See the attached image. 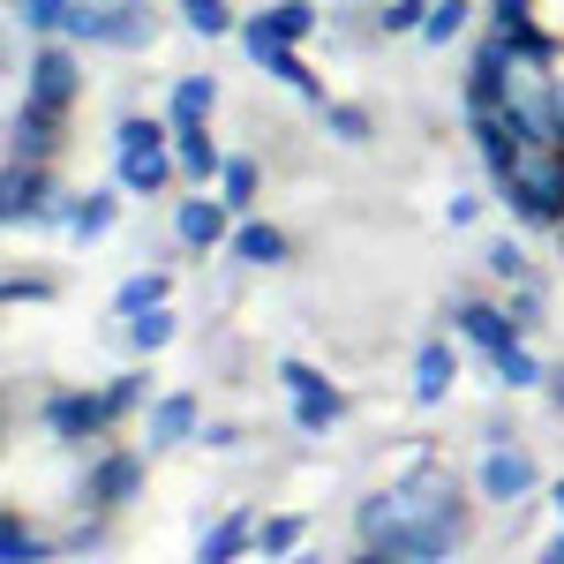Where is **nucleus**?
<instances>
[{"mask_svg":"<svg viewBox=\"0 0 564 564\" xmlns=\"http://www.w3.org/2000/svg\"><path fill=\"white\" fill-rule=\"evenodd\" d=\"M550 505H557V520H564V481H557V489H550Z\"/></svg>","mask_w":564,"mask_h":564,"instance_id":"obj_43","label":"nucleus"},{"mask_svg":"<svg viewBox=\"0 0 564 564\" xmlns=\"http://www.w3.org/2000/svg\"><path fill=\"white\" fill-rule=\"evenodd\" d=\"M550 564H564V534H557V542H550Z\"/></svg>","mask_w":564,"mask_h":564,"instance_id":"obj_44","label":"nucleus"},{"mask_svg":"<svg viewBox=\"0 0 564 564\" xmlns=\"http://www.w3.org/2000/svg\"><path fill=\"white\" fill-rule=\"evenodd\" d=\"M564 143H550V151H527L520 174H512V188H505V204L520 218H534V226H564Z\"/></svg>","mask_w":564,"mask_h":564,"instance_id":"obj_2","label":"nucleus"},{"mask_svg":"<svg viewBox=\"0 0 564 564\" xmlns=\"http://www.w3.org/2000/svg\"><path fill=\"white\" fill-rule=\"evenodd\" d=\"M113 422V406H106V391L90 399V391H53L45 399V436H61V444H84Z\"/></svg>","mask_w":564,"mask_h":564,"instance_id":"obj_6","label":"nucleus"},{"mask_svg":"<svg viewBox=\"0 0 564 564\" xmlns=\"http://www.w3.org/2000/svg\"><path fill=\"white\" fill-rule=\"evenodd\" d=\"M422 23H430V0H384V15H377L384 39H422Z\"/></svg>","mask_w":564,"mask_h":564,"instance_id":"obj_26","label":"nucleus"},{"mask_svg":"<svg viewBox=\"0 0 564 564\" xmlns=\"http://www.w3.org/2000/svg\"><path fill=\"white\" fill-rule=\"evenodd\" d=\"M550 399H557V414H564V369H557V377H550Z\"/></svg>","mask_w":564,"mask_h":564,"instance_id":"obj_42","label":"nucleus"},{"mask_svg":"<svg viewBox=\"0 0 564 564\" xmlns=\"http://www.w3.org/2000/svg\"><path fill=\"white\" fill-rule=\"evenodd\" d=\"M489 15H497V31H520V23H527V0H497Z\"/></svg>","mask_w":564,"mask_h":564,"instance_id":"obj_40","label":"nucleus"},{"mask_svg":"<svg viewBox=\"0 0 564 564\" xmlns=\"http://www.w3.org/2000/svg\"><path fill=\"white\" fill-rule=\"evenodd\" d=\"M226 196H181L174 204V241L181 249H218V241H234V226H226Z\"/></svg>","mask_w":564,"mask_h":564,"instance_id":"obj_8","label":"nucleus"},{"mask_svg":"<svg viewBox=\"0 0 564 564\" xmlns=\"http://www.w3.org/2000/svg\"><path fill=\"white\" fill-rule=\"evenodd\" d=\"M279 384H286V399H294V430H302V436H324L339 414H347L339 384H332V377H316L308 361H279Z\"/></svg>","mask_w":564,"mask_h":564,"instance_id":"obj_4","label":"nucleus"},{"mask_svg":"<svg viewBox=\"0 0 564 564\" xmlns=\"http://www.w3.org/2000/svg\"><path fill=\"white\" fill-rule=\"evenodd\" d=\"M174 159H181V174H188V181H212L218 166H226L204 121H181V129H174Z\"/></svg>","mask_w":564,"mask_h":564,"instance_id":"obj_16","label":"nucleus"},{"mask_svg":"<svg viewBox=\"0 0 564 564\" xmlns=\"http://www.w3.org/2000/svg\"><path fill=\"white\" fill-rule=\"evenodd\" d=\"M181 23H188L196 39H226V31H234V8H226V0H181Z\"/></svg>","mask_w":564,"mask_h":564,"instance_id":"obj_27","label":"nucleus"},{"mask_svg":"<svg viewBox=\"0 0 564 564\" xmlns=\"http://www.w3.org/2000/svg\"><path fill=\"white\" fill-rule=\"evenodd\" d=\"M166 135H174V121H121L113 129V151H159Z\"/></svg>","mask_w":564,"mask_h":564,"instance_id":"obj_32","label":"nucleus"},{"mask_svg":"<svg viewBox=\"0 0 564 564\" xmlns=\"http://www.w3.org/2000/svg\"><path fill=\"white\" fill-rule=\"evenodd\" d=\"M452 377H459V354L444 347V339H430V347L414 354V399H422V406H436V399L452 391Z\"/></svg>","mask_w":564,"mask_h":564,"instance_id":"obj_14","label":"nucleus"},{"mask_svg":"<svg viewBox=\"0 0 564 564\" xmlns=\"http://www.w3.org/2000/svg\"><path fill=\"white\" fill-rule=\"evenodd\" d=\"M452 324H459L481 354H505L512 339H527L520 316H512V308H489V302H452Z\"/></svg>","mask_w":564,"mask_h":564,"instance_id":"obj_11","label":"nucleus"},{"mask_svg":"<svg viewBox=\"0 0 564 564\" xmlns=\"http://www.w3.org/2000/svg\"><path fill=\"white\" fill-rule=\"evenodd\" d=\"M212 106H218V84H212V76H181L166 121H174V129H181V121H212Z\"/></svg>","mask_w":564,"mask_h":564,"instance_id":"obj_20","label":"nucleus"},{"mask_svg":"<svg viewBox=\"0 0 564 564\" xmlns=\"http://www.w3.org/2000/svg\"><path fill=\"white\" fill-rule=\"evenodd\" d=\"M196 444H212V452H226V444H241V436L226 430V422H204V430H196Z\"/></svg>","mask_w":564,"mask_h":564,"instance_id":"obj_41","label":"nucleus"},{"mask_svg":"<svg viewBox=\"0 0 564 564\" xmlns=\"http://www.w3.org/2000/svg\"><path fill=\"white\" fill-rule=\"evenodd\" d=\"M68 8H76V0H15V23H31V31H61Z\"/></svg>","mask_w":564,"mask_h":564,"instance_id":"obj_36","label":"nucleus"},{"mask_svg":"<svg viewBox=\"0 0 564 564\" xmlns=\"http://www.w3.org/2000/svg\"><path fill=\"white\" fill-rule=\"evenodd\" d=\"M61 31H68V39H76V45H106V8H98V0H76Z\"/></svg>","mask_w":564,"mask_h":564,"instance_id":"obj_31","label":"nucleus"},{"mask_svg":"<svg viewBox=\"0 0 564 564\" xmlns=\"http://www.w3.org/2000/svg\"><path fill=\"white\" fill-rule=\"evenodd\" d=\"M512 316H520V332H534V324H542V294H534L527 279H520V294H512Z\"/></svg>","mask_w":564,"mask_h":564,"instance_id":"obj_38","label":"nucleus"},{"mask_svg":"<svg viewBox=\"0 0 564 564\" xmlns=\"http://www.w3.org/2000/svg\"><path fill=\"white\" fill-rule=\"evenodd\" d=\"M489 271L520 286V279H527V249H520V241H489Z\"/></svg>","mask_w":564,"mask_h":564,"instance_id":"obj_37","label":"nucleus"},{"mask_svg":"<svg viewBox=\"0 0 564 564\" xmlns=\"http://www.w3.org/2000/svg\"><path fill=\"white\" fill-rule=\"evenodd\" d=\"M218 188H226L234 212H249V204H257V159H226V166H218Z\"/></svg>","mask_w":564,"mask_h":564,"instance_id":"obj_29","label":"nucleus"},{"mask_svg":"<svg viewBox=\"0 0 564 564\" xmlns=\"http://www.w3.org/2000/svg\"><path fill=\"white\" fill-rule=\"evenodd\" d=\"M113 218H121V196H113V188H90V196L68 204V234H76V241H98Z\"/></svg>","mask_w":564,"mask_h":564,"instance_id":"obj_18","label":"nucleus"},{"mask_svg":"<svg viewBox=\"0 0 564 564\" xmlns=\"http://www.w3.org/2000/svg\"><path fill=\"white\" fill-rule=\"evenodd\" d=\"M459 31H467V0H436L430 23H422V45H452Z\"/></svg>","mask_w":564,"mask_h":564,"instance_id":"obj_30","label":"nucleus"},{"mask_svg":"<svg viewBox=\"0 0 564 564\" xmlns=\"http://www.w3.org/2000/svg\"><path fill=\"white\" fill-rule=\"evenodd\" d=\"M308 520H294V512H279V520H257V550L263 557H286V550H302Z\"/></svg>","mask_w":564,"mask_h":564,"instance_id":"obj_28","label":"nucleus"},{"mask_svg":"<svg viewBox=\"0 0 564 564\" xmlns=\"http://www.w3.org/2000/svg\"><path fill=\"white\" fill-rule=\"evenodd\" d=\"M324 129L339 135V143H369V113H361V106H332V98H324Z\"/></svg>","mask_w":564,"mask_h":564,"instance_id":"obj_34","label":"nucleus"},{"mask_svg":"<svg viewBox=\"0 0 564 564\" xmlns=\"http://www.w3.org/2000/svg\"><path fill=\"white\" fill-rule=\"evenodd\" d=\"M241 45H249V61H257L263 76H279V84H294L302 98H316V106H324V84H316V68H308L302 53H294V39H279V31H271V15H249V23H241Z\"/></svg>","mask_w":564,"mask_h":564,"instance_id":"obj_3","label":"nucleus"},{"mask_svg":"<svg viewBox=\"0 0 564 564\" xmlns=\"http://www.w3.org/2000/svg\"><path fill=\"white\" fill-rule=\"evenodd\" d=\"M53 143H61V113L31 98V106L15 113V143H8V159H23V166H45V159H53Z\"/></svg>","mask_w":564,"mask_h":564,"instance_id":"obj_13","label":"nucleus"},{"mask_svg":"<svg viewBox=\"0 0 564 564\" xmlns=\"http://www.w3.org/2000/svg\"><path fill=\"white\" fill-rule=\"evenodd\" d=\"M45 557H53V550L23 527V512H8V520H0V564H45Z\"/></svg>","mask_w":564,"mask_h":564,"instance_id":"obj_22","label":"nucleus"},{"mask_svg":"<svg viewBox=\"0 0 564 564\" xmlns=\"http://www.w3.org/2000/svg\"><path fill=\"white\" fill-rule=\"evenodd\" d=\"M534 481H542V467H534V452H520L512 436H497V444L481 452L475 489L489 497V505H527V497H534Z\"/></svg>","mask_w":564,"mask_h":564,"instance_id":"obj_5","label":"nucleus"},{"mask_svg":"<svg viewBox=\"0 0 564 564\" xmlns=\"http://www.w3.org/2000/svg\"><path fill=\"white\" fill-rule=\"evenodd\" d=\"M143 399H151V377H143V369H129V377H113V384H106V406H113V422H121L129 406H143Z\"/></svg>","mask_w":564,"mask_h":564,"instance_id":"obj_35","label":"nucleus"},{"mask_svg":"<svg viewBox=\"0 0 564 564\" xmlns=\"http://www.w3.org/2000/svg\"><path fill=\"white\" fill-rule=\"evenodd\" d=\"M234 257L241 263H279L286 257V234H279V226H234Z\"/></svg>","mask_w":564,"mask_h":564,"instance_id":"obj_23","label":"nucleus"},{"mask_svg":"<svg viewBox=\"0 0 564 564\" xmlns=\"http://www.w3.org/2000/svg\"><path fill=\"white\" fill-rule=\"evenodd\" d=\"M196 430H204V422H196V399H188V391H166V399H151V406H143V436H151V452L188 444Z\"/></svg>","mask_w":564,"mask_h":564,"instance_id":"obj_12","label":"nucleus"},{"mask_svg":"<svg viewBox=\"0 0 564 564\" xmlns=\"http://www.w3.org/2000/svg\"><path fill=\"white\" fill-rule=\"evenodd\" d=\"M31 98L53 106V113H68V98H76V53L68 45H39L31 53Z\"/></svg>","mask_w":564,"mask_h":564,"instance_id":"obj_10","label":"nucleus"},{"mask_svg":"<svg viewBox=\"0 0 564 564\" xmlns=\"http://www.w3.org/2000/svg\"><path fill=\"white\" fill-rule=\"evenodd\" d=\"M45 294H53L45 279H8V302H45Z\"/></svg>","mask_w":564,"mask_h":564,"instance_id":"obj_39","label":"nucleus"},{"mask_svg":"<svg viewBox=\"0 0 564 564\" xmlns=\"http://www.w3.org/2000/svg\"><path fill=\"white\" fill-rule=\"evenodd\" d=\"M249 542H257V512H226L218 527H204V542H196V557L226 564V557H241Z\"/></svg>","mask_w":564,"mask_h":564,"instance_id":"obj_17","label":"nucleus"},{"mask_svg":"<svg viewBox=\"0 0 564 564\" xmlns=\"http://www.w3.org/2000/svg\"><path fill=\"white\" fill-rule=\"evenodd\" d=\"M166 339H174V308H166V302L143 308V316H129V347H135V354H159Z\"/></svg>","mask_w":564,"mask_h":564,"instance_id":"obj_25","label":"nucleus"},{"mask_svg":"<svg viewBox=\"0 0 564 564\" xmlns=\"http://www.w3.org/2000/svg\"><path fill=\"white\" fill-rule=\"evenodd\" d=\"M489 369H497V384H512V391L542 384V361L527 354V339H512V347H505V354H489Z\"/></svg>","mask_w":564,"mask_h":564,"instance_id":"obj_24","label":"nucleus"},{"mask_svg":"<svg viewBox=\"0 0 564 564\" xmlns=\"http://www.w3.org/2000/svg\"><path fill=\"white\" fill-rule=\"evenodd\" d=\"M174 166L181 159H166V143H159V151H121V188H129V196H159V188L174 181Z\"/></svg>","mask_w":564,"mask_h":564,"instance_id":"obj_15","label":"nucleus"},{"mask_svg":"<svg viewBox=\"0 0 564 564\" xmlns=\"http://www.w3.org/2000/svg\"><path fill=\"white\" fill-rule=\"evenodd\" d=\"M61 204H53V181H45V166H23V159H8V181H0V218L8 226H23V218H53Z\"/></svg>","mask_w":564,"mask_h":564,"instance_id":"obj_7","label":"nucleus"},{"mask_svg":"<svg viewBox=\"0 0 564 564\" xmlns=\"http://www.w3.org/2000/svg\"><path fill=\"white\" fill-rule=\"evenodd\" d=\"M135 489H143V459H135V452H106V459L90 467V481H84V497L98 505V512H121Z\"/></svg>","mask_w":564,"mask_h":564,"instance_id":"obj_9","label":"nucleus"},{"mask_svg":"<svg viewBox=\"0 0 564 564\" xmlns=\"http://www.w3.org/2000/svg\"><path fill=\"white\" fill-rule=\"evenodd\" d=\"M166 271H135V279H121V294H113V316H143V308H159L166 302Z\"/></svg>","mask_w":564,"mask_h":564,"instance_id":"obj_21","label":"nucleus"},{"mask_svg":"<svg viewBox=\"0 0 564 564\" xmlns=\"http://www.w3.org/2000/svg\"><path fill=\"white\" fill-rule=\"evenodd\" d=\"M354 534H361L369 564H436L467 542V505L444 475H414L377 489L354 512Z\"/></svg>","mask_w":564,"mask_h":564,"instance_id":"obj_1","label":"nucleus"},{"mask_svg":"<svg viewBox=\"0 0 564 564\" xmlns=\"http://www.w3.org/2000/svg\"><path fill=\"white\" fill-rule=\"evenodd\" d=\"M263 15H271L279 39H308V31H316V8H308V0H279V8H263Z\"/></svg>","mask_w":564,"mask_h":564,"instance_id":"obj_33","label":"nucleus"},{"mask_svg":"<svg viewBox=\"0 0 564 564\" xmlns=\"http://www.w3.org/2000/svg\"><path fill=\"white\" fill-rule=\"evenodd\" d=\"M106 45H151V8L143 0H106Z\"/></svg>","mask_w":564,"mask_h":564,"instance_id":"obj_19","label":"nucleus"}]
</instances>
